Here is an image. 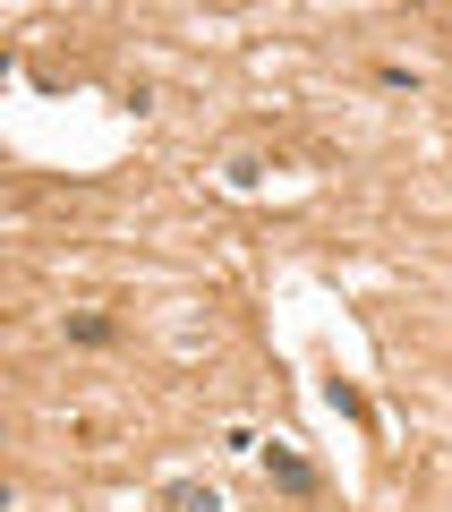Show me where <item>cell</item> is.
I'll return each mask as SVG.
<instances>
[{"instance_id": "1", "label": "cell", "mask_w": 452, "mask_h": 512, "mask_svg": "<svg viewBox=\"0 0 452 512\" xmlns=\"http://www.w3.org/2000/svg\"><path fill=\"white\" fill-rule=\"evenodd\" d=\"M265 478H273V487H282V495H299V504H308V495L325 487V478H316L308 461L290 453V444H265Z\"/></svg>"}, {"instance_id": "2", "label": "cell", "mask_w": 452, "mask_h": 512, "mask_svg": "<svg viewBox=\"0 0 452 512\" xmlns=\"http://www.w3.org/2000/svg\"><path fill=\"white\" fill-rule=\"evenodd\" d=\"M333 410H342V419H359V427L376 419V410H367V393H359V384H342V376H333Z\"/></svg>"}, {"instance_id": "3", "label": "cell", "mask_w": 452, "mask_h": 512, "mask_svg": "<svg viewBox=\"0 0 452 512\" xmlns=\"http://www.w3.org/2000/svg\"><path fill=\"white\" fill-rule=\"evenodd\" d=\"M69 342H86V350H103V342H111V316H69Z\"/></svg>"}]
</instances>
